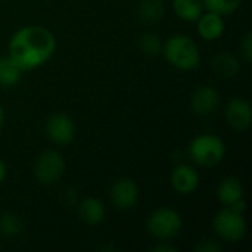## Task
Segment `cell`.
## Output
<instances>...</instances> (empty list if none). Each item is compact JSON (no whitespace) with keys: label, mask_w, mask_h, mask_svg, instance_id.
<instances>
[{"label":"cell","mask_w":252,"mask_h":252,"mask_svg":"<svg viewBox=\"0 0 252 252\" xmlns=\"http://www.w3.org/2000/svg\"><path fill=\"white\" fill-rule=\"evenodd\" d=\"M7 56L24 71L43 66L56 52V37L43 25H25L9 40Z\"/></svg>","instance_id":"cell-1"},{"label":"cell","mask_w":252,"mask_h":252,"mask_svg":"<svg viewBox=\"0 0 252 252\" xmlns=\"http://www.w3.org/2000/svg\"><path fill=\"white\" fill-rule=\"evenodd\" d=\"M165 61L180 71H192L201 63V50L198 44L185 34H174L162 43Z\"/></svg>","instance_id":"cell-2"},{"label":"cell","mask_w":252,"mask_h":252,"mask_svg":"<svg viewBox=\"0 0 252 252\" xmlns=\"http://www.w3.org/2000/svg\"><path fill=\"white\" fill-rule=\"evenodd\" d=\"M189 158L199 167L213 168L219 165L226 155L224 142L214 134H199L188 146Z\"/></svg>","instance_id":"cell-3"},{"label":"cell","mask_w":252,"mask_h":252,"mask_svg":"<svg viewBox=\"0 0 252 252\" xmlns=\"http://www.w3.org/2000/svg\"><path fill=\"white\" fill-rule=\"evenodd\" d=\"M183 226L182 216L173 208H157L152 211L146 220V229L149 235L158 241H171L174 239Z\"/></svg>","instance_id":"cell-4"},{"label":"cell","mask_w":252,"mask_h":252,"mask_svg":"<svg viewBox=\"0 0 252 252\" xmlns=\"http://www.w3.org/2000/svg\"><path fill=\"white\" fill-rule=\"evenodd\" d=\"M213 229L216 235L224 242H239L247 233V221L242 211H238L230 207L220 210L213 220Z\"/></svg>","instance_id":"cell-5"},{"label":"cell","mask_w":252,"mask_h":252,"mask_svg":"<svg viewBox=\"0 0 252 252\" xmlns=\"http://www.w3.org/2000/svg\"><path fill=\"white\" fill-rule=\"evenodd\" d=\"M66 164L61 152L55 149L43 151L34 162V177L40 185H56L65 174Z\"/></svg>","instance_id":"cell-6"},{"label":"cell","mask_w":252,"mask_h":252,"mask_svg":"<svg viewBox=\"0 0 252 252\" xmlns=\"http://www.w3.org/2000/svg\"><path fill=\"white\" fill-rule=\"evenodd\" d=\"M109 199L117 210L127 211L136 207L139 201V186L131 177H118L109 189Z\"/></svg>","instance_id":"cell-7"},{"label":"cell","mask_w":252,"mask_h":252,"mask_svg":"<svg viewBox=\"0 0 252 252\" xmlns=\"http://www.w3.org/2000/svg\"><path fill=\"white\" fill-rule=\"evenodd\" d=\"M46 134L49 140L55 145L65 146L69 145L75 137V126L71 117L63 112H53L47 117L44 124Z\"/></svg>","instance_id":"cell-8"},{"label":"cell","mask_w":252,"mask_h":252,"mask_svg":"<svg viewBox=\"0 0 252 252\" xmlns=\"http://www.w3.org/2000/svg\"><path fill=\"white\" fill-rule=\"evenodd\" d=\"M224 118L230 128L236 131H245L251 127V103L244 97H232L224 108Z\"/></svg>","instance_id":"cell-9"},{"label":"cell","mask_w":252,"mask_h":252,"mask_svg":"<svg viewBox=\"0 0 252 252\" xmlns=\"http://www.w3.org/2000/svg\"><path fill=\"white\" fill-rule=\"evenodd\" d=\"M220 106V93L213 86H199L190 96V108L199 117L213 115Z\"/></svg>","instance_id":"cell-10"},{"label":"cell","mask_w":252,"mask_h":252,"mask_svg":"<svg viewBox=\"0 0 252 252\" xmlns=\"http://www.w3.org/2000/svg\"><path fill=\"white\" fill-rule=\"evenodd\" d=\"M171 188L180 195H190L199 186V174L189 164H179L170 176Z\"/></svg>","instance_id":"cell-11"},{"label":"cell","mask_w":252,"mask_h":252,"mask_svg":"<svg viewBox=\"0 0 252 252\" xmlns=\"http://www.w3.org/2000/svg\"><path fill=\"white\" fill-rule=\"evenodd\" d=\"M224 19L221 15L216 12L205 10L198 19H196V30L201 38L207 41L219 40L224 32Z\"/></svg>","instance_id":"cell-12"},{"label":"cell","mask_w":252,"mask_h":252,"mask_svg":"<svg viewBox=\"0 0 252 252\" xmlns=\"http://www.w3.org/2000/svg\"><path fill=\"white\" fill-rule=\"evenodd\" d=\"M77 211H78L80 220L89 226H97L106 217V208H105L103 202L97 198H93V196L84 198L78 204Z\"/></svg>","instance_id":"cell-13"},{"label":"cell","mask_w":252,"mask_h":252,"mask_svg":"<svg viewBox=\"0 0 252 252\" xmlns=\"http://www.w3.org/2000/svg\"><path fill=\"white\" fill-rule=\"evenodd\" d=\"M217 198L224 207H233L244 201V186L238 177H224L217 186Z\"/></svg>","instance_id":"cell-14"},{"label":"cell","mask_w":252,"mask_h":252,"mask_svg":"<svg viewBox=\"0 0 252 252\" xmlns=\"http://www.w3.org/2000/svg\"><path fill=\"white\" fill-rule=\"evenodd\" d=\"M211 69L220 78H233L241 69V62L235 55L229 52H220L211 59Z\"/></svg>","instance_id":"cell-15"},{"label":"cell","mask_w":252,"mask_h":252,"mask_svg":"<svg viewBox=\"0 0 252 252\" xmlns=\"http://www.w3.org/2000/svg\"><path fill=\"white\" fill-rule=\"evenodd\" d=\"M173 10L185 22H196L205 12L202 0H173Z\"/></svg>","instance_id":"cell-16"},{"label":"cell","mask_w":252,"mask_h":252,"mask_svg":"<svg viewBox=\"0 0 252 252\" xmlns=\"http://www.w3.org/2000/svg\"><path fill=\"white\" fill-rule=\"evenodd\" d=\"M22 71L9 56H0V87L9 89L19 83Z\"/></svg>","instance_id":"cell-17"},{"label":"cell","mask_w":252,"mask_h":252,"mask_svg":"<svg viewBox=\"0 0 252 252\" xmlns=\"http://www.w3.org/2000/svg\"><path fill=\"white\" fill-rule=\"evenodd\" d=\"M139 16L145 24H157L164 16L162 0H142L139 3Z\"/></svg>","instance_id":"cell-18"},{"label":"cell","mask_w":252,"mask_h":252,"mask_svg":"<svg viewBox=\"0 0 252 252\" xmlns=\"http://www.w3.org/2000/svg\"><path fill=\"white\" fill-rule=\"evenodd\" d=\"M162 40L158 34L155 32H143L139 40H137V44H139V49L146 55V56H158L161 55L162 52Z\"/></svg>","instance_id":"cell-19"},{"label":"cell","mask_w":252,"mask_h":252,"mask_svg":"<svg viewBox=\"0 0 252 252\" xmlns=\"http://www.w3.org/2000/svg\"><path fill=\"white\" fill-rule=\"evenodd\" d=\"M22 232V221L13 213L0 214V235L4 238H15Z\"/></svg>","instance_id":"cell-20"},{"label":"cell","mask_w":252,"mask_h":252,"mask_svg":"<svg viewBox=\"0 0 252 252\" xmlns=\"http://www.w3.org/2000/svg\"><path fill=\"white\" fill-rule=\"evenodd\" d=\"M205 10L216 12L221 16L230 15L241 6L242 0H202Z\"/></svg>","instance_id":"cell-21"},{"label":"cell","mask_w":252,"mask_h":252,"mask_svg":"<svg viewBox=\"0 0 252 252\" xmlns=\"http://www.w3.org/2000/svg\"><path fill=\"white\" fill-rule=\"evenodd\" d=\"M239 49H241V55L242 58L245 59L247 63H251L252 62V34L251 32H247L242 40H241V44H239Z\"/></svg>","instance_id":"cell-22"},{"label":"cell","mask_w":252,"mask_h":252,"mask_svg":"<svg viewBox=\"0 0 252 252\" xmlns=\"http://www.w3.org/2000/svg\"><path fill=\"white\" fill-rule=\"evenodd\" d=\"M195 250L198 252H219L223 251V245L214 239H204L195 247Z\"/></svg>","instance_id":"cell-23"},{"label":"cell","mask_w":252,"mask_h":252,"mask_svg":"<svg viewBox=\"0 0 252 252\" xmlns=\"http://www.w3.org/2000/svg\"><path fill=\"white\" fill-rule=\"evenodd\" d=\"M152 251L154 252H176L177 251V248L176 247H173L171 244H170V241H159L154 248H152Z\"/></svg>","instance_id":"cell-24"},{"label":"cell","mask_w":252,"mask_h":252,"mask_svg":"<svg viewBox=\"0 0 252 252\" xmlns=\"http://www.w3.org/2000/svg\"><path fill=\"white\" fill-rule=\"evenodd\" d=\"M6 176H7V168H6V164H4V162L0 159V185L4 182Z\"/></svg>","instance_id":"cell-25"},{"label":"cell","mask_w":252,"mask_h":252,"mask_svg":"<svg viewBox=\"0 0 252 252\" xmlns=\"http://www.w3.org/2000/svg\"><path fill=\"white\" fill-rule=\"evenodd\" d=\"M3 124H4V109L0 103V128L3 127Z\"/></svg>","instance_id":"cell-26"}]
</instances>
